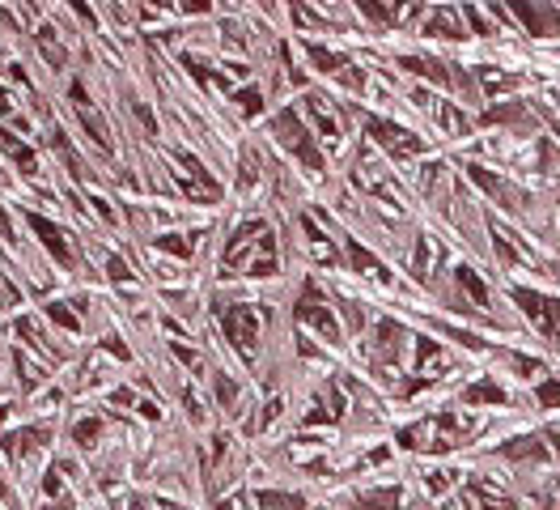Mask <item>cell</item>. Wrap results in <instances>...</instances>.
Instances as JSON below:
<instances>
[{"mask_svg": "<svg viewBox=\"0 0 560 510\" xmlns=\"http://www.w3.org/2000/svg\"><path fill=\"white\" fill-rule=\"evenodd\" d=\"M110 277H115V281H128V268H124V260H110Z\"/></svg>", "mask_w": 560, "mask_h": 510, "instance_id": "cell-10", "label": "cell"}, {"mask_svg": "<svg viewBox=\"0 0 560 510\" xmlns=\"http://www.w3.org/2000/svg\"><path fill=\"white\" fill-rule=\"evenodd\" d=\"M0 107H9V98H5V94H0Z\"/></svg>", "mask_w": 560, "mask_h": 510, "instance_id": "cell-12", "label": "cell"}, {"mask_svg": "<svg viewBox=\"0 0 560 510\" xmlns=\"http://www.w3.org/2000/svg\"><path fill=\"white\" fill-rule=\"evenodd\" d=\"M242 107H246V111H259V94H255V89H242Z\"/></svg>", "mask_w": 560, "mask_h": 510, "instance_id": "cell-9", "label": "cell"}, {"mask_svg": "<svg viewBox=\"0 0 560 510\" xmlns=\"http://www.w3.org/2000/svg\"><path fill=\"white\" fill-rule=\"evenodd\" d=\"M543 404H560V383H543Z\"/></svg>", "mask_w": 560, "mask_h": 510, "instance_id": "cell-8", "label": "cell"}, {"mask_svg": "<svg viewBox=\"0 0 560 510\" xmlns=\"http://www.w3.org/2000/svg\"><path fill=\"white\" fill-rule=\"evenodd\" d=\"M226 332H230L238 344H251V336H255V319H251L246 311H234V315L226 319Z\"/></svg>", "mask_w": 560, "mask_h": 510, "instance_id": "cell-2", "label": "cell"}, {"mask_svg": "<svg viewBox=\"0 0 560 510\" xmlns=\"http://www.w3.org/2000/svg\"><path fill=\"white\" fill-rule=\"evenodd\" d=\"M0 234H5V238L13 234V230H9V217H5V209H0Z\"/></svg>", "mask_w": 560, "mask_h": 510, "instance_id": "cell-11", "label": "cell"}, {"mask_svg": "<svg viewBox=\"0 0 560 510\" xmlns=\"http://www.w3.org/2000/svg\"><path fill=\"white\" fill-rule=\"evenodd\" d=\"M302 319H310V323H314L318 332H327V336L335 332V319H331L327 311H310V306H302Z\"/></svg>", "mask_w": 560, "mask_h": 510, "instance_id": "cell-5", "label": "cell"}, {"mask_svg": "<svg viewBox=\"0 0 560 510\" xmlns=\"http://www.w3.org/2000/svg\"><path fill=\"white\" fill-rule=\"evenodd\" d=\"M157 247H161V251H170V255H187V242H183V238H175V234H170V238L161 234V238H157Z\"/></svg>", "mask_w": 560, "mask_h": 510, "instance_id": "cell-7", "label": "cell"}, {"mask_svg": "<svg viewBox=\"0 0 560 510\" xmlns=\"http://www.w3.org/2000/svg\"><path fill=\"white\" fill-rule=\"evenodd\" d=\"M47 315L55 319V323H60V328H68V332H77L81 323H77V315L68 311V306H47Z\"/></svg>", "mask_w": 560, "mask_h": 510, "instance_id": "cell-6", "label": "cell"}, {"mask_svg": "<svg viewBox=\"0 0 560 510\" xmlns=\"http://www.w3.org/2000/svg\"><path fill=\"white\" fill-rule=\"evenodd\" d=\"M98 430H102V421H94V417H85V421H77V430H73V438H77L81 446H89V442L98 438Z\"/></svg>", "mask_w": 560, "mask_h": 510, "instance_id": "cell-4", "label": "cell"}, {"mask_svg": "<svg viewBox=\"0 0 560 510\" xmlns=\"http://www.w3.org/2000/svg\"><path fill=\"white\" fill-rule=\"evenodd\" d=\"M263 510H302V497H280V493H259Z\"/></svg>", "mask_w": 560, "mask_h": 510, "instance_id": "cell-3", "label": "cell"}, {"mask_svg": "<svg viewBox=\"0 0 560 510\" xmlns=\"http://www.w3.org/2000/svg\"><path fill=\"white\" fill-rule=\"evenodd\" d=\"M30 226L47 238V247H51V255H55V260H60V264H73V247H68V238L60 234V230H55L47 217H30Z\"/></svg>", "mask_w": 560, "mask_h": 510, "instance_id": "cell-1", "label": "cell"}]
</instances>
